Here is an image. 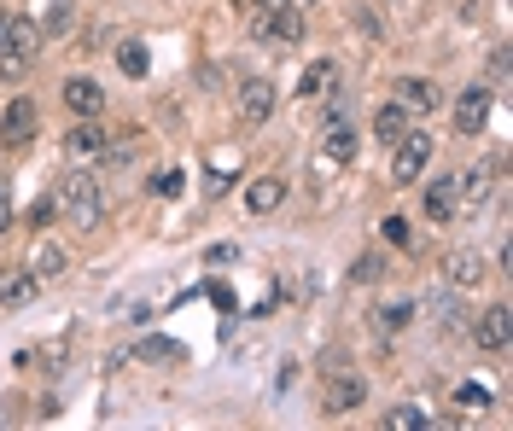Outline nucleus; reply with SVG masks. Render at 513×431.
I'll use <instances>...</instances> for the list:
<instances>
[{
  "label": "nucleus",
  "instance_id": "obj_1",
  "mask_svg": "<svg viewBox=\"0 0 513 431\" xmlns=\"http://www.w3.org/2000/svg\"><path fill=\"white\" fill-rule=\"evenodd\" d=\"M59 210H65V222L76 233H94L105 222V187L94 169H76L65 175V187H59Z\"/></svg>",
  "mask_w": 513,
  "mask_h": 431
},
{
  "label": "nucleus",
  "instance_id": "obj_2",
  "mask_svg": "<svg viewBox=\"0 0 513 431\" xmlns=\"http://www.w3.org/2000/svg\"><path fill=\"white\" fill-rule=\"evenodd\" d=\"M432 158H438V140L426 129H409L403 140H397V164H391V181L397 187H420V175L432 169Z\"/></svg>",
  "mask_w": 513,
  "mask_h": 431
},
{
  "label": "nucleus",
  "instance_id": "obj_3",
  "mask_svg": "<svg viewBox=\"0 0 513 431\" xmlns=\"http://www.w3.org/2000/svg\"><path fill=\"white\" fill-rule=\"evenodd\" d=\"M473 344H479L484 356H502V350H508L513 344V309L508 303H490L479 321H473Z\"/></svg>",
  "mask_w": 513,
  "mask_h": 431
},
{
  "label": "nucleus",
  "instance_id": "obj_4",
  "mask_svg": "<svg viewBox=\"0 0 513 431\" xmlns=\"http://www.w3.org/2000/svg\"><path fill=\"white\" fill-rule=\"evenodd\" d=\"M274 117V82L269 76H245L240 82V129H263Z\"/></svg>",
  "mask_w": 513,
  "mask_h": 431
},
{
  "label": "nucleus",
  "instance_id": "obj_5",
  "mask_svg": "<svg viewBox=\"0 0 513 431\" xmlns=\"http://www.w3.org/2000/svg\"><path fill=\"white\" fill-rule=\"evenodd\" d=\"M362 402H368V385H362L356 373H344V367H327L321 408H327V414H350V408H362Z\"/></svg>",
  "mask_w": 513,
  "mask_h": 431
},
{
  "label": "nucleus",
  "instance_id": "obj_6",
  "mask_svg": "<svg viewBox=\"0 0 513 431\" xmlns=\"http://www.w3.org/2000/svg\"><path fill=\"white\" fill-rule=\"evenodd\" d=\"M35 123H41V111H35V100H6V111H0V146H30L35 140Z\"/></svg>",
  "mask_w": 513,
  "mask_h": 431
},
{
  "label": "nucleus",
  "instance_id": "obj_7",
  "mask_svg": "<svg viewBox=\"0 0 513 431\" xmlns=\"http://www.w3.org/2000/svg\"><path fill=\"white\" fill-rule=\"evenodd\" d=\"M257 35H263L269 47H292V41H304V12L286 0V6H274V12L257 18Z\"/></svg>",
  "mask_w": 513,
  "mask_h": 431
},
{
  "label": "nucleus",
  "instance_id": "obj_8",
  "mask_svg": "<svg viewBox=\"0 0 513 431\" xmlns=\"http://www.w3.org/2000/svg\"><path fill=\"white\" fill-rule=\"evenodd\" d=\"M420 204H426V222H449V216L461 210V181H455V169H449V175H432L426 193H420Z\"/></svg>",
  "mask_w": 513,
  "mask_h": 431
},
{
  "label": "nucleus",
  "instance_id": "obj_9",
  "mask_svg": "<svg viewBox=\"0 0 513 431\" xmlns=\"http://www.w3.org/2000/svg\"><path fill=\"white\" fill-rule=\"evenodd\" d=\"M484 123H490V88H484V82H473V88L455 100V134H467V140H473Z\"/></svg>",
  "mask_w": 513,
  "mask_h": 431
},
{
  "label": "nucleus",
  "instance_id": "obj_10",
  "mask_svg": "<svg viewBox=\"0 0 513 431\" xmlns=\"http://www.w3.org/2000/svg\"><path fill=\"white\" fill-rule=\"evenodd\" d=\"M397 105L403 111H438L444 105V88L432 76H397Z\"/></svg>",
  "mask_w": 513,
  "mask_h": 431
},
{
  "label": "nucleus",
  "instance_id": "obj_11",
  "mask_svg": "<svg viewBox=\"0 0 513 431\" xmlns=\"http://www.w3.org/2000/svg\"><path fill=\"white\" fill-rule=\"evenodd\" d=\"M280 204H286V181H280V175H257V181L245 187V210H251V216H274Z\"/></svg>",
  "mask_w": 513,
  "mask_h": 431
},
{
  "label": "nucleus",
  "instance_id": "obj_12",
  "mask_svg": "<svg viewBox=\"0 0 513 431\" xmlns=\"http://www.w3.org/2000/svg\"><path fill=\"white\" fill-rule=\"evenodd\" d=\"M65 105L76 111V117H100L105 111V88L94 82V76H70L65 82Z\"/></svg>",
  "mask_w": 513,
  "mask_h": 431
},
{
  "label": "nucleus",
  "instance_id": "obj_13",
  "mask_svg": "<svg viewBox=\"0 0 513 431\" xmlns=\"http://www.w3.org/2000/svg\"><path fill=\"white\" fill-rule=\"evenodd\" d=\"M105 140H111V134L100 129V117H82V123H76V129L65 134L70 158H100V152H105Z\"/></svg>",
  "mask_w": 513,
  "mask_h": 431
},
{
  "label": "nucleus",
  "instance_id": "obj_14",
  "mask_svg": "<svg viewBox=\"0 0 513 431\" xmlns=\"http://www.w3.org/2000/svg\"><path fill=\"white\" fill-rule=\"evenodd\" d=\"M35 286H41V280H35L30 268H0V303H6V309H24V303L35 298Z\"/></svg>",
  "mask_w": 513,
  "mask_h": 431
},
{
  "label": "nucleus",
  "instance_id": "obj_15",
  "mask_svg": "<svg viewBox=\"0 0 513 431\" xmlns=\"http://www.w3.org/2000/svg\"><path fill=\"white\" fill-rule=\"evenodd\" d=\"M321 152H327L333 164H350V158H356V129H350L344 117H327V134H321Z\"/></svg>",
  "mask_w": 513,
  "mask_h": 431
},
{
  "label": "nucleus",
  "instance_id": "obj_16",
  "mask_svg": "<svg viewBox=\"0 0 513 431\" xmlns=\"http://www.w3.org/2000/svg\"><path fill=\"white\" fill-rule=\"evenodd\" d=\"M333 88H339V65H333V59H315V65L304 70V82H298L304 100H321V94H333Z\"/></svg>",
  "mask_w": 513,
  "mask_h": 431
},
{
  "label": "nucleus",
  "instance_id": "obj_17",
  "mask_svg": "<svg viewBox=\"0 0 513 431\" xmlns=\"http://www.w3.org/2000/svg\"><path fill=\"white\" fill-rule=\"evenodd\" d=\"M374 134L385 140V146H397V140L409 134V111H403L397 100H391V105H379V111H374Z\"/></svg>",
  "mask_w": 513,
  "mask_h": 431
},
{
  "label": "nucleus",
  "instance_id": "obj_18",
  "mask_svg": "<svg viewBox=\"0 0 513 431\" xmlns=\"http://www.w3.org/2000/svg\"><path fill=\"white\" fill-rule=\"evenodd\" d=\"M65 268H70V251H65V245H41V251L30 257V274H35V280H59Z\"/></svg>",
  "mask_w": 513,
  "mask_h": 431
},
{
  "label": "nucleus",
  "instance_id": "obj_19",
  "mask_svg": "<svg viewBox=\"0 0 513 431\" xmlns=\"http://www.w3.org/2000/svg\"><path fill=\"white\" fill-rule=\"evenodd\" d=\"M420 426H432V414H426L420 402H397V408L385 414V431H420Z\"/></svg>",
  "mask_w": 513,
  "mask_h": 431
},
{
  "label": "nucleus",
  "instance_id": "obj_20",
  "mask_svg": "<svg viewBox=\"0 0 513 431\" xmlns=\"http://www.w3.org/2000/svg\"><path fill=\"white\" fill-rule=\"evenodd\" d=\"M449 280H455V286H479L484 263L473 257V251H455V257H449Z\"/></svg>",
  "mask_w": 513,
  "mask_h": 431
},
{
  "label": "nucleus",
  "instance_id": "obj_21",
  "mask_svg": "<svg viewBox=\"0 0 513 431\" xmlns=\"http://www.w3.org/2000/svg\"><path fill=\"white\" fill-rule=\"evenodd\" d=\"M455 408H490V385H479V379H467V385H455Z\"/></svg>",
  "mask_w": 513,
  "mask_h": 431
},
{
  "label": "nucleus",
  "instance_id": "obj_22",
  "mask_svg": "<svg viewBox=\"0 0 513 431\" xmlns=\"http://www.w3.org/2000/svg\"><path fill=\"white\" fill-rule=\"evenodd\" d=\"M117 65H123V76H146V47L140 41H123L117 47Z\"/></svg>",
  "mask_w": 513,
  "mask_h": 431
},
{
  "label": "nucleus",
  "instance_id": "obj_23",
  "mask_svg": "<svg viewBox=\"0 0 513 431\" xmlns=\"http://www.w3.org/2000/svg\"><path fill=\"white\" fill-rule=\"evenodd\" d=\"M409 321H414V303H391V309H379V321H374V327L397 332V327H409Z\"/></svg>",
  "mask_w": 513,
  "mask_h": 431
},
{
  "label": "nucleus",
  "instance_id": "obj_24",
  "mask_svg": "<svg viewBox=\"0 0 513 431\" xmlns=\"http://www.w3.org/2000/svg\"><path fill=\"white\" fill-rule=\"evenodd\" d=\"M350 18H356V30L368 35V41H385V18H374V12H368V6H356V12H350Z\"/></svg>",
  "mask_w": 513,
  "mask_h": 431
},
{
  "label": "nucleus",
  "instance_id": "obj_25",
  "mask_svg": "<svg viewBox=\"0 0 513 431\" xmlns=\"http://www.w3.org/2000/svg\"><path fill=\"white\" fill-rule=\"evenodd\" d=\"M146 356H158V362H175V356H181V344H170V338H146V344H140V362H146Z\"/></svg>",
  "mask_w": 513,
  "mask_h": 431
},
{
  "label": "nucleus",
  "instance_id": "obj_26",
  "mask_svg": "<svg viewBox=\"0 0 513 431\" xmlns=\"http://www.w3.org/2000/svg\"><path fill=\"white\" fill-rule=\"evenodd\" d=\"M152 193H164V199H175V193H181V169H164V175L152 181Z\"/></svg>",
  "mask_w": 513,
  "mask_h": 431
},
{
  "label": "nucleus",
  "instance_id": "obj_27",
  "mask_svg": "<svg viewBox=\"0 0 513 431\" xmlns=\"http://www.w3.org/2000/svg\"><path fill=\"white\" fill-rule=\"evenodd\" d=\"M350 274H356V280H374V274H385V263L368 251V257H356V268H350Z\"/></svg>",
  "mask_w": 513,
  "mask_h": 431
},
{
  "label": "nucleus",
  "instance_id": "obj_28",
  "mask_svg": "<svg viewBox=\"0 0 513 431\" xmlns=\"http://www.w3.org/2000/svg\"><path fill=\"white\" fill-rule=\"evenodd\" d=\"M0 59H12V12H6V6H0ZM12 65H18V59H12Z\"/></svg>",
  "mask_w": 513,
  "mask_h": 431
},
{
  "label": "nucleus",
  "instance_id": "obj_29",
  "mask_svg": "<svg viewBox=\"0 0 513 431\" xmlns=\"http://www.w3.org/2000/svg\"><path fill=\"white\" fill-rule=\"evenodd\" d=\"M385 239H391V245H409V222H403V216H385Z\"/></svg>",
  "mask_w": 513,
  "mask_h": 431
},
{
  "label": "nucleus",
  "instance_id": "obj_30",
  "mask_svg": "<svg viewBox=\"0 0 513 431\" xmlns=\"http://www.w3.org/2000/svg\"><path fill=\"white\" fill-rule=\"evenodd\" d=\"M12 228V187H6V181H0V233Z\"/></svg>",
  "mask_w": 513,
  "mask_h": 431
},
{
  "label": "nucleus",
  "instance_id": "obj_31",
  "mask_svg": "<svg viewBox=\"0 0 513 431\" xmlns=\"http://www.w3.org/2000/svg\"><path fill=\"white\" fill-rule=\"evenodd\" d=\"M257 6H263V12H274V6H286V0H257Z\"/></svg>",
  "mask_w": 513,
  "mask_h": 431
}]
</instances>
